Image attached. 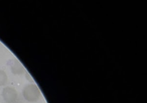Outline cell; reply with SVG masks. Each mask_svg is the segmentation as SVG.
Here are the masks:
<instances>
[{
  "mask_svg": "<svg viewBox=\"0 0 147 103\" xmlns=\"http://www.w3.org/2000/svg\"><path fill=\"white\" fill-rule=\"evenodd\" d=\"M7 64L10 67L11 72L14 74H21L24 72L23 67L17 59H12L9 60Z\"/></svg>",
  "mask_w": 147,
  "mask_h": 103,
  "instance_id": "cell-3",
  "label": "cell"
},
{
  "mask_svg": "<svg viewBox=\"0 0 147 103\" xmlns=\"http://www.w3.org/2000/svg\"><path fill=\"white\" fill-rule=\"evenodd\" d=\"M7 82V74L3 70H0V86H3L6 85Z\"/></svg>",
  "mask_w": 147,
  "mask_h": 103,
  "instance_id": "cell-4",
  "label": "cell"
},
{
  "mask_svg": "<svg viewBox=\"0 0 147 103\" xmlns=\"http://www.w3.org/2000/svg\"><path fill=\"white\" fill-rule=\"evenodd\" d=\"M3 100L7 103H13L17 98V92L13 87L6 86L3 88L2 93Z\"/></svg>",
  "mask_w": 147,
  "mask_h": 103,
  "instance_id": "cell-2",
  "label": "cell"
},
{
  "mask_svg": "<svg viewBox=\"0 0 147 103\" xmlns=\"http://www.w3.org/2000/svg\"><path fill=\"white\" fill-rule=\"evenodd\" d=\"M22 94L25 99L30 102L37 101L40 97V92L37 87L33 85H29L25 86L23 89Z\"/></svg>",
  "mask_w": 147,
  "mask_h": 103,
  "instance_id": "cell-1",
  "label": "cell"
}]
</instances>
